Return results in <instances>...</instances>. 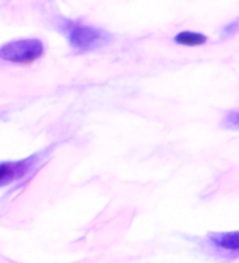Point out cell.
Returning a JSON list of instances; mask_svg holds the SVG:
<instances>
[{
	"mask_svg": "<svg viewBox=\"0 0 239 263\" xmlns=\"http://www.w3.org/2000/svg\"><path fill=\"white\" fill-rule=\"evenodd\" d=\"M223 126L228 130H239V111H229L223 119Z\"/></svg>",
	"mask_w": 239,
	"mask_h": 263,
	"instance_id": "8992f818",
	"label": "cell"
},
{
	"mask_svg": "<svg viewBox=\"0 0 239 263\" xmlns=\"http://www.w3.org/2000/svg\"><path fill=\"white\" fill-rule=\"evenodd\" d=\"M67 38L73 48L80 52H91L109 44L111 35L107 31L94 27L70 24L67 28Z\"/></svg>",
	"mask_w": 239,
	"mask_h": 263,
	"instance_id": "7a4b0ae2",
	"label": "cell"
},
{
	"mask_svg": "<svg viewBox=\"0 0 239 263\" xmlns=\"http://www.w3.org/2000/svg\"><path fill=\"white\" fill-rule=\"evenodd\" d=\"M36 161H38V157L31 156V157L21 160V161L3 162L0 165V185L6 186L7 183H11L17 179L24 178L34 168Z\"/></svg>",
	"mask_w": 239,
	"mask_h": 263,
	"instance_id": "3957f363",
	"label": "cell"
},
{
	"mask_svg": "<svg viewBox=\"0 0 239 263\" xmlns=\"http://www.w3.org/2000/svg\"><path fill=\"white\" fill-rule=\"evenodd\" d=\"M175 42L185 46H200L207 42V36L194 31H182L175 35Z\"/></svg>",
	"mask_w": 239,
	"mask_h": 263,
	"instance_id": "5b68a950",
	"label": "cell"
},
{
	"mask_svg": "<svg viewBox=\"0 0 239 263\" xmlns=\"http://www.w3.org/2000/svg\"><path fill=\"white\" fill-rule=\"evenodd\" d=\"M45 53V46L41 40L26 38L7 42L0 48V58L15 65H31Z\"/></svg>",
	"mask_w": 239,
	"mask_h": 263,
	"instance_id": "6da1fadb",
	"label": "cell"
},
{
	"mask_svg": "<svg viewBox=\"0 0 239 263\" xmlns=\"http://www.w3.org/2000/svg\"><path fill=\"white\" fill-rule=\"evenodd\" d=\"M239 32V18L234 20L232 23H229L228 26H225L223 28V32H221V38H229V36L235 35V34H238Z\"/></svg>",
	"mask_w": 239,
	"mask_h": 263,
	"instance_id": "52a82bcc",
	"label": "cell"
},
{
	"mask_svg": "<svg viewBox=\"0 0 239 263\" xmlns=\"http://www.w3.org/2000/svg\"><path fill=\"white\" fill-rule=\"evenodd\" d=\"M210 239L220 248L227 251H239V231L211 234Z\"/></svg>",
	"mask_w": 239,
	"mask_h": 263,
	"instance_id": "277c9868",
	"label": "cell"
}]
</instances>
